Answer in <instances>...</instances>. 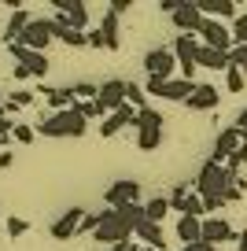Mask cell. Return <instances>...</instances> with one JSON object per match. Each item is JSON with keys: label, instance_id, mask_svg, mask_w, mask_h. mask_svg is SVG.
I'll return each instance as SVG.
<instances>
[{"label": "cell", "instance_id": "cell-1", "mask_svg": "<svg viewBox=\"0 0 247 251\" xmlns=\"http://www.w3.org/2000/svg\"><path fill=\"white\" fill-rule=\"evenodd\" d=\"M232 185H240V174H232L229 166H222V163H203L199 166V174H196V192H199L203 200H214V196H229V188Z\"/></svg>", "mask_w": 247, "mask_h": 251}, {"label": "cell", "instance_id": "cell-2", "mask_svg": "<svg viewBox=\"0 0 247 251\" xmlns=\"http://www.w3.org/2000/svg\"><path fill=\"white\" fill-rule=\"evenodd\" d=\"M129 236H137V226H133L122 211H111V207L100 211V226H96V233H93L96 244H122V240H129Z\"/></svg>", "mask_w": 247, "mask_h": 251}, {"label": "cell", "instance_id": "cell-3", "mask_svg": "<svg viewBox=\"0 0 247 251\" xmlns=\"http://www.w3.org/2000/svg\"><path fill=\"white\" fill-rule=\"evenodd\" d=\"M85 129H89V122L77 115V107L55 111V115H48L45 122L37 126V133H41V137H85Z\"/></svg>", "mask_w": 247, "mask_h": 251}, {"label": "cell", "instance_id": "cell-4", "mask_svg": "<svg viewBox=\"0 0 247 251\" xmlns=\"http://www.w3.org/2000/svg\"><path fill=\"white\" fill-rule=\"evenodd\" d=\"M162 144V115L155 107L137 111V148L140 151H155Z\"/></svg>", "mask_w": 247, "mask_h": 251}, {"label": "cell", "instance_id": "cell-5", "mask_svg": "<svg viewBox=\"0 0 247 251\" xmlns=\"http://www.w3.org/2000/svg\"><path fill=\"white\" fill-rule=\"evenodd\" d=\"M199 81H185V78H170V81H144V93L148 96H162V100H173V103H188L196 93Z\"/></svg>", "mask_w": 247, "mask_h": 251}, {"label": "cell", "instance_id": "cell-6", "mask_svg": "<svg viewBox=\"0 0 247 251\" xmlns=\"http://www.w3.org/2000/svg\"><path fill=\"white\" fill-rule=\"evenodd\" d=\"M144 71L151 81H170L173 71H177V55H173V48H151V52L144 55Z\"/></svg>", "mask_w": 247, "mask_h": 251}, {"label": "cell", "instance_id": "cell-7", "mask_svg": "<svg viewBox=\"0 0 247 251\" xmlns=\"http://www.w3.org/2000/svg\"><path fill=\"white\" fill-rule=\"evenodd\" d=\"M52 41H55V33H52V19H30V26L23 30L19 45H23V48H33V52H45Z\"/></svg>", "mask_w": 247, "mask_h": 251}, {"label": "cell", "instance_id": "cell-8", "mask_svg": "<svg viewBox=\"0 0 247 251\" xmlns=\"http://www.w3.org/2000/svg\"><path fill=\"white\" fill-rule=\"evenodd\" d=\"M199 41H203L207 48H214V52H225V55H229L232 48H236L232 33L225 30V26L218 23V19H203V26H199Z\"/></svg>", "mask_w": 247, "mask_h": 251}, {"label": "cell", "instance_id": "cell-9", "mask_svg": "<svg viewBox=\"0 0 247 251\" xmlns=\"http://www.w3.org/2000/svg\"><path fill=\"white\" fill-rule=\"evenodd\" d=\"M240 148H244V133H240L236 126H225L222 133L214 137V155H210V163H222L225 166Z\"/></svg>", "mask_w": 247, "mask_h": 251}, {"label": "cell", "instance_id": "cell-10", "mask_svg": "<svg viewBox=\"0 0 247 251\" xmlns=\"http://www.w3.org/2000/svg\"><path fill=\"white\" fill-rule=\"evenodd\" d=\"M8 52L19 59V67H23V71L30 74V78H45V74H48V67H52V63H48V55H45V52H33V48L8 45Z\"/></svg>", "mask_w": 247, "mask_h": 251}, {"label": "cell", "instance_id": "cell-11", "mask_svg": "<svg viewBox=\"0 0 247 251\" xmlns=\"http://www.w3.org/2000/svg\"><path fill=\"white\" fill-rule=\"evenodd\" d=\"M85 214L89 211H81V207H70V211H63L59 218L52 222V240H70V236H77L81 233V222H85Z\"/></svg>", "mask_w": 247, "mask_h": 251}, {"label": "cell", "instance_id": "cell-12", "mask_svg": "<svg viewBox=\"0 0 247 251\" xmlns=\"http://www.w3.org/2000/svg\"><path fill=\"white\" fill-rule=\"evenodd\" d=\"M52 8L59 11L74 30L89 33V4H85V0H52Z\"/></svg>", "mask_w": 247, "mask_h": 251}, {"label": "cell", "instance_id": "cell-13", "mask_svg": "<svg viewBox=\"0 0 247 251\" xmlns=\"http://www.w3.org/2000/svg\"><path fill=\"white\" fill-rule=\"evenodd\" d=\"M103 200H107L111 211H122V207H129V203H137V200H140V185H137V181H115Z\"/></svg>", "mask_w": 247, "mask_h": 251}, {"label": "cell", "instance_id": "cell-14", "mask_svg": "<svg viewBox=\"0 0 247 251\" xmlns=\"http://www.w3.org/2000/svg\"><path fill=\"white\" fill-rule=\"evenodd\" d=\"M173 26H177L181 33H199V26H203V11H199V4L196 0H181V8L173 11Z\"/></svg>", "mask_w": 247, "mask_h": 251}, {"label": "cell", "instance_id": "cell-15", "mask_svg": "<svg viewBox=\"0 0 247 251\" xmlns=\"http://www.w3.org/2000/svg\"><path fill=\"white\" fill-rule=\"evenodd\" d=\"M170 48L177 55V67H196V55H199L203 41H199V33H177Z\"/></svg>", "mask_w": 247, "mask_h": 251}, {"label": "cell", "instance_id": "cell-16", "mask_svg": "<svg viewBox=\"0 0 247 251\" xmlns=\"http://www.w3.org/2000/svg\"><path fill=\"white\" fill-rule=\"evenodd\" d=\"M232 240H240V233L225 218H207V222H203V244L218 248V244H232Z\"/></svg>", "mask_w": 247, "mask_h": 251}, {"label": "cell", "instance_id": "cell-17", "mask_svg": "<svg viewBox=\"0 0 247 251\" xmlns=\"http://www.w3.org/2000/svg\"><path fill=\"white\" fill-rule=\"evenodd\" d=\"M125 126H137V107H118V111H111L107 118L100 122V137H118L125 129Z\"/></svg>", "mask_w": 247, "mask_h": 251}, {"label": "cell", "instance_id": "cell-18", "mask_svg": "<svg viewBox=\"0 0 247 251\" xmlns=\"http://www.w3.org/2000/svg\"><path fill=\"white\" fill-rule=\"evenodd\" d=\"M125 85H129V81H122V78H107L100 85V107L107 111H118V107H125Z\"/></svg>", "mask_w": 247, "mask_h": 251}, {"label": "cell", "instance_id": "cell-19", "mask_svg": "<svg viewBox=\"0 0 247 251\" xmlns=\"http://www.w3.org/2000/svg\"><path fill=\"white\" fill-rule=\"evenodd\" d=\"M52 33H55V41H63V45H70V48H85V45H89V33L74 30V26H70L63 15L52 19Z\"/></svg>", "mask_w": 247, "mask_h": 251}, {"label": "cell", "instance_id": "cell-20", "mask_svg": "<svg viewBox=\"0 0 247 251\" xmlns=\"http://www.w3.org/2000/svg\"><path fill=\"white\" fill-rule=\"evenodd\" d=\"M196 4H199L203 19H232V23L240 19V11H236L232 0H196Z\"/></svg>", "mask_w": 247, "mask_h": 251}, {"label": "cell", "instance_id": "cell-21", "mask_svg": "<svg viewBox=\"0 0 247 251\" xmlns=\"http://www.w3.org/2000/svg\"><path fill=\"white\" fill-rule=\"evenodd\" d=\"M137 240L144 244V248H159V251L166 248V233H162V226H159V222H151V218H144L137 226Z\"/></svg>", "mask_w": 247, "mask_h": 251}, {"label": "cell", "instance_id": "cell-22", "mask_svg": "<svg viewBox=\"0 0 247 251\" xmlns=\"http://www.w3.org/2000/svg\"><path fill=\"white\" fill-rule=\"evenodd\" d=\"M177 240H181V248H185V244H199L203 240V218L181 214L177 218Z\"/></svg>", "mask_w": 247, "mask_h": 251}, {"label": "cell", "instance_id": "cell-23", "mask_svg": "<svg viewBox=\"0 0 247 251\" xmlns=\"http://www.w3.org/2000/svg\"><path fill=\"white\" fill-rule=\"evenodd\" d=\"M218 100H222V93H218L214 85H196L192 100H188L185 107H192V111H214V107H218Z\"/></svg>", "mask_w": 247, "mask_h": 251}, {"label": "cell", "instance_id": "cell-24", "mask_svg": "<svg viewBox=\"0 0 247 251\" xmlns=\"http://www.w3.org/2000/svg\"><path fill=\"white\" fill-rule=\"evenodd\" d=\"M41 96H48V103H52L55 111H70V107H74V89H70V85H63V89L41 85Z\"/></svg>", "mask_w": 247, "mask_h": 251}, {"label": "cell", "instance_id": "cell-25", "mask_svg": "<svg viewBox=\"0 0 247 251\" xmlns=\"http://www.w3.org/2000/svg\"><path fill=\"white\" fill-rule=\"evenodd\" d=\"M196 67H207V71H229V55H225V52H214V48L203 45L199 55H196Z\"/></svg>", "mask_w": 247, "mask_h": 251}, {"label": "cell", "instance_id": "cell-26", "mask_svg": "<svg viewBox=\"0 0 247 251\" xmlns=\"http://www.w3.org/2000/svg\"><path fill=\"white\" fill-rule=\"evenodd\" d=\"M100 33H103V41H107L111 52L122 45V41H118V15H115V11H107V15L100 19Z\"/></svg>", "mask_w": 247, "mask_h": 251}, {"label": "cell", "instance_id": "cell-27", "mask_svg": "<svg viewBox=\"0 0 247 251\" xmlns=\"http://www.w3.org/2000/svg\"><path fill=\"white\" fill-rule=\"evenodd\" d=\"M166 211H170V196H151L144 203V214L151 222H162V218H166Z\"/></svg>", "mask_w": 247, "mask_h": 251}, {"label": "cell", "instance_id": "cell-28", "mask_svg": "<svg viewBox=\"0 0 247 251\" xmlns=\"http://www.w3.org/2000/svg\"><path fill=\"white\" fill-rule=\"evenodd\" d=\"M125 103H129V107H137V111H144V107H148V93H144V85L129 81V85H125Z\"/></svg>", "mask_w": 247, "mask_h": 251}, {"label": "cell", "instance_id": "cell-29", "mask_svg": "<svg viewBox=\"0 0 247 251\" xmlns=\"http://www.w3.org/2000/svg\"><path fill=\"white\" fill-rule=\"evenodd\" d=\"M77 115L85 118V122H93V118H107V111L100 107V100H85V103H74Z\"/></svg>", "mask_w": 247, "mask_h": 251}, {"label": "cell", "instance_id": "cell-30", "mask_svg": "<svg viewBox=\"0 0 247 251\" xmlns=\"http://www.w3.org/2000/svg\"><path fill=\"white\" fill-rule=\"evenodd\" d=\"M181 214H192V218H203V214H207V207H203V196L199 192H192V196L185 200V211Z\"/></svg>", "mask_w": 247, "mask_h": 251}, {"label": "cell", "instance_id": "cell-31", "mask_svg": "<svg viewBox=\"0 0 247 251\" xmlns=\"http://www.w3.org/2000/svg\"><path fill=\"white\" fill-rule=\"evenodd\" d=\"M192 196V192H188V185L185 181H181V185H173V192H170V207L173 211H185V200Z\"/></svg>", "mask_w": 247, "mask_h": 251}, {"label": "cell", "instance_id": "cell-32", "mask_svg": "<svg viewBox=\"0 0 247 251\" xmlns=\"http://www.w3.org/2000/svg\"><path fill=\"white\" fill-rule=\"evenodd\" d=\"M225 89H229V93H244V71L229 67V71H225Z\"/></svg>", "mask_w": 247, "mask_h": 251}, {"label": "cell", "instance_id": "cell-33", "mask_svg": "<svg viewBox=\"0 0 247 251\" xmlns=\"http://www.w3.org/2000/svg\"><path fill=\"white\" fill-rule=\"evenodd\" d=\"M70 89H74V100L81 96V103H85V100H100V89L89 85V81H77V85H70Z\"/></svg>", "mask_w": 247, "mask_h": 251}, {"label": "cell", "instance_id": "cell-34", "mask_svg": "<svg viewBox=\"0 0 247 251\" xmlns=\"http://www.w3.org/2000/svg\"><path fill=\"white\" fill-rule=\"evenodd\" d=\"M229 67H236V71L247 74V45H236V48L229 52Z\"/></svg>", "mask_w": 247, "mask_h": 251}, {"label": "cell", "instance_id": "cell-35", "mask_svg": "<svg viewBox=\"0 0 247 251\" xmlns=\"http://www.w3.org/2000/svg\"><path fill=\"white\" fill-rule=\"evenodd\" d=\"M11 137H15L19 144H33V126H26V122H15V129H11Z\"/></svg>", "mask_w": 247, "mask_h": 251}, {"label": "cell", "instance_id": "cell-36", "mask_svg": "<svg viewBox=\"0 0 247 251\" xmlns=\"http://www.w3.org/2000/svg\"><path fill=\"white\" fill-rule=\"evenodd\" d=\"M232 41H236V45H247V11L232 23Z\"/></svg>", "mask_w": 247, "mask_h": 251}, {"label": "cell", "instance_id": "cell-37", "mask_svg": "<svg viewBox=\"0 0 247 251\" xmlns=\"http://www.w3.org/2000/svg\"><path fill=\"white\" fill-rule=\"evenodd\" d=\"M33 96H37V93H30V89H15L8 103H15V107H30V103H33Z\"/></svg>", "mask_w": 247, "mask_h": 251}, {"label": "cell", "instance_id": "cell-38", "mask_svg": "<svg viewBox=\"0 0 247 251\" xmlns=\"http://www.w3.org/2000/svg\"><path fill=\"white\" fill-rule=\"evenodd\" d=\"M26 229H30V226H26V218H19V214H11V218H8V236H23Z\"/></svg>", "mask_w": 247, "mask_h": 251}, {"label": "cell", "instance_id": "cell-39", "mask_svg": "<svg viewBox=\"0 0 247 251\" xmlns=\"http://www.w3.org/2000/svg\"><path fill=\"white\" fill-rule=\"evenodd\" d=\"M129 8H133V0H111L107 4V11H115V15H125Z\"/></svg>", "mask_w": 247, "mask_h": 251}, {"label": "cell", "instance_id": "cell-40", "mask_svg": "<svg viewBox=\"0 0 247 251\" xmlns=\"http://www.w3.org/2000/svg\"><path fill=\"white\" fill-rule=\"evenodd\" d=\"M96 226H100V211H96V214H85V222H81V233H96Z\"/></svg>", "mask_w": 247, "mask_h": 251}, {"label": "cell", "instance_id": "cell-41", "mask_svg": "<svg viewBox=\"0 0 247 251\" xmlns=\"http://www.w3.org/2000/svg\"><path fill=\"white\" fill-rule=\"evenodd\" d=\"M89 48H107V41H103L100 26H96V30H89Z\"/></svg>", "mask_w": 247, "mask_h": 251}, {"label": "cell", "instance_id": "cell-42", "mask_svg": "<svg viewBox=\"0 0 247 251\" xmlns=\"http://www.w3.org/2000/svg\"><path fill=\"white\" fill-rule=\"evenodd\" d=\"M11 163H15V155L4 148V151H0V170H11Z\"/></svg>", "mask_w": 247, "mask_h": 251}, {"label": "cell", "instance_id": "cell-43", "mask_svg": "<svg viewBox=\"0 0 247 251\" xmlns=\"http://www.w3.org/2000/svg\"><path fill=\"white\" fill-rule=\"evenodd\" d=\"M15 129V122H8V115H0V137H8Z\"/></svg>", "mask_w": 247, "mask_h": 251}, {"label": "cell", "instance_id": "cell-44", "mask_svg": "<svg viewBox=\"0 0 247 251\" xmlns=\"http://www.w3.org/2000/svg\"><path fill=\"white\" fill-rule=\"evenodd\" d=\"M181 251H218V248H210V244H185V248H181Z\"/></svg>", "mask_w": 247, "mask_h": 251}, {"label": "cell", "instance_id": "cell-45", "mask_svg": "<svg viewBox=\"0 0 247 251\" xmlns=\"http://www.w3.org/2000/svg\"><path fill=\"white\" fill-rule=\"evenodd\" d=\"M236 129H240V133H247V107L236 115Z\"/></svg>", "mask_w": 247, "mask_h": 251}, {"label": "cell", "instance_id": "cell-46", "mask_svg": "<svg viewBox=\"0 0 247 251\" xmlns=\"http://www.w3.org/2000/svg\"><path fill=\"white\" fill-rule=\"evenodd\" d=\"M115 251H140V244H133V240H122V244H115Z\"/></svg>", "mask_w": 247, "mask_h": 251}, {"label": "cell", "instance_id": "cell-47", "mask_svg": "<svg viewBox=\"0 0 247 251\" xmlns=\"http://www.w3.org/2000/svg\"><path fill=\"white\" fill-rule=\"evenodd\" d=\"M236 251H247V229L240 233V240H236Z\"/></svg>", "mask_w": 247, "mask_h": 251}, {"label": "cell", "instance_id": "cell-48", "mask_svg": "<svg viewBox=\"0 0 247 251\" xmlns=\"http://www.w3.org/2000/svg\"><path fill=\"white\" fill-rule=\"evenodd\" d=\"M4 107H8V103H4V96H0V115H4Z\"/></svg>", "mask_w": 247, "mask_h": 251}, {"label": "cell", "instance_id": "cell-49", "mask_svg": "<svg viewBox=\"0 0 247 251\" xmlns=\"http://www.w3.org/2000/svg\"><path fill=\"white\" fill-rule=\"evenodd\" d=\"M140 251H159V248H140Z\"/></svg>", "mask_w": 247, "mask_h": 251}]
</instances>
